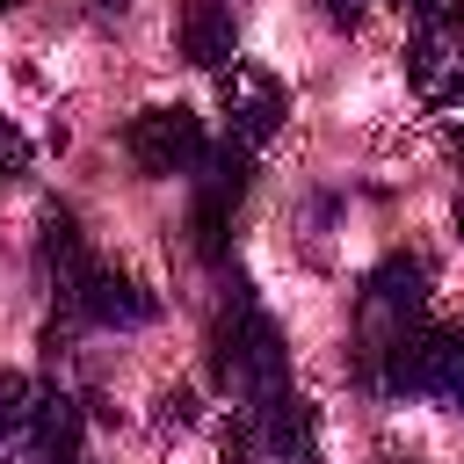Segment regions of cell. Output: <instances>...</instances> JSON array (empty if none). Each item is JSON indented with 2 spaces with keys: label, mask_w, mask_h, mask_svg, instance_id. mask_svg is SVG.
I'll return each mask as SVG.
<instances>
[{
  "label": "cell",
  "mask_w": 464,
  "mask_h": 464,
  "mask_svg": "<svg viewBox=\"0 0 464 464\" xmlns=\"http://www.w3.org/2000/svg\"><path fill=\"white\" fill-rule=\"evenodd\" d=\"M7 7H14V0H0V14H7Z\"/></svg>",
  "instance_id": "2e32d148"
},
{
  "label": "cell",
  "mask_w": 464,
  "mask_h": 464,
  "mask_svg": "<svg viewBox=\"0 0 464 464\" xmlns=\"http://www.w3.org/2000/svg\"><path fill=\"white\" fill-rule=\"evenodd\" d=\"M406 80H413V94H420L428 109H457V102H464V7L413 14Z\"/></svg>",
  "instance_id": "8992f818"
},
{
  "label": "cell",
  "mask_w": 464,
  "mask_h": 464,
  "mask_svg": "<svg viewBox=\"0 0 464 464\" xmlns=\"http://www.w3.org/2000/svg\"><path fill=\"white\" fill-rule=\"evenodd\" d=\"M457 232H464V203H457Z\"/></svg>",
  "instance_id": "9a60e30c"
},
{
  "label": "cell",
  "mask_w": 464,
  "mask_h": 464,
  "mask_svg": "<svg viewBox=\"0 0 464 464\" xmlns=\"http://www.w3.org/2000/svg\"><path fill=\"white\" fill-rule=\"evenodd\" d=\"M94 7H102V14H116V7H123V0H94Z\"/></svg>",
  "instance_id": "5bb4252c"
},
{
  "label": "cell",
  "mask_w": 464,
  "mask_h": 464,
  "mask_svg": "<svg viewBox=\"0 0 464 464\" xmlns=\"http://www.w3.org/2000/svg\"><path fill=\"white\" fill-rule=\"evenodd\" d=\"M210 377H218V392H225L232 406L268 399V392L290 384V348H283L276 319H268L246 290H232L225 312H218V326H210Z\"/></svg>",
  "instance_id": "6da1fadb"
},
{
  "label": "cell",
  "mask_w": 464,
  "mask_h": 464,
  "mask_svg": "<svg viewBox=\"0 0 464 464\" xmlns=\"http://www.w3.org/2000/svg\"><path fill=\"white\" fill-rule=\"evenodd\" d=\"M225 464H319V420L297 384L232 406V450Z\"/></svg>",
  "instance_id": "277c9868"
},
{
  "label": "cell",
  "mask_w": 464,
  "mask_h": 464,
  "mask_svg": "<svg viewBox=\"0 0 464 464\" xmlns=\"http://www.w3.org/2000/svg\"><path fill=\"white\" fill-rule=\"evenodd\" d=\"M428 312V261L420 254H392L384 268L362 276V297H355V348L362 362H377L406 326H420Z\"/></svg>",
  "instance_id": "5b68a950"
},
{
  "label": "cell",
  "mask_w": 464,
  "mask_h": 464,
  "mask_svg": "<svg viewBox=\"0 0 464 464\" xmlns=\"http://www.w3.org/2000/svg\"><path fill=\"white\" fill-rule=\"evenodd\" d=\"M0 174L14 181V174H29V145H22V130L14 123H0Z\"/></svg>",
  "instance_id": "8fae6325"
},
{
  "label": "cell",
  "mask_w": 464,
  "mask_h": 464,
  "mask_svg": "<svg viewBox=\"0 0 464 464\" xmlns=\"http://www.w3.org/2000/svg\"><path fill=\"white\" fill-rule=\"evenodd\" d=\"M0 464H80V406L22 370H0Z\"/></svg>",
  "instance_id": "7a4b0ae2"
},
{
  "label": "cell",
  "mask_w": 464,
  "mask_h": 464,
  "mask_svg": "<svg viewBox=\"0 0 464 464\" xmlns=\"http://www.w3.org/2000/svg\"><path fill=\"white\" fill-rule=\"evenodd\" d=\"M239 196H246V145L225 138L218 152L196 160V210H188V232H196V246L210 261H225V232H232Z\"/></svg>",
  "instance_id": "ba28073f"
},
{
  "label": "cell",
  "mask_w": 464,
  "mask_h": 464,
  "mask_svg": "<svg viewBox=\"0 0 464 464\" xmlns=\"http://www.w3.org/2000/svg\"><path fill=\"white\" fill-rule=\"evenodd\" d=\"M326 14H334V22H362V14H370V0H326Z\"/></svg>",
  "instance_id": "7c38bea8"
},
{
  "label": "cell",
  "mask_w": 464,
  "mask_h": 464,
  "mask_svg": "<svg viewBox=\"0 0 464 464\" xmlns=\"http://www.w3.org/2000/svg\"><path fill=\"white\" fill-rule=\"evenodd\" d=\"M370 384L392 392V399H435V406H464V326H406L377 362H370Z\"/></svg>",
  "instance_id": "3957f363"
},
{
  "label": "cell",
  "mask_w": 464,
  "mask_h": 464,
  "mask_svg": "<svg viewBox=\"0 0 464 464\" xmlns=\"http://www.w3.org/2000/svg\"><path fill=\"white\" fill-rule=\"evenodd\" d=\"M218 102H225V138L232 145H268L276 130H283V116H290V102H283V80L276 72H261V65H225V80H218Z\"/></svg>",
  "instance_id": "9c48e42d"
},
{
  "label": "cell",
  "mask_w": 464,
  "mask_h": 464,
  "mask_svg": "<svg viewBox=\"0 0 464 464\" xmlns=\"http://www.w3.org/2000/svg\"><path fill=\"white\" fill-rule=\"evenodd\" d=\"M457 152H464V130H457Z\"/></svg>",
  "instance_id": "e0dca14e"
},
{
  "label": "cell",
  "mask_w": 464,
  "mask_h": 464,
  "mask_svg": "<svg viewBox=\"0 0 464 464\" xmlns=\"http://www.w3.org/2000/svg\"><path fill=\"white\" fill-rule=\"evenodd\" d=\"M123 152H130V167H138V174H188L210 145H203L196 109L160 102V109H138V116L123 123Z\"/></svg>",
  "instance_id": "52a82bcc"
},
{
  "label": "cell",
  "mask_w": 464,
  "mask_h": 464,
  "mask_svg": "<svg viewBox=\"0 0 464 464\" xmlns=\"http://www.w3.org/2000/svg\"><path fill=\"white\" fill-rule=\"evenodd\" d=\"M174 44H181L188 65L225 72V65L239 58V14H232L225 0H188V7L174 14Z\"/></svg>",
  "instance_id": "30bf717a"
},
{
  "label": "cell",
  "mask_w": 464,
  "mask_h": 464,
  "mask_svg": "<svg viewBox=\"0 0 464 464\" xmlns=\"http://www.w3.org/2000/svg\"><path fill=\"white\" fill-rule=\"evenodd\" d=\"M399 7H413V14H435V7H464V0H399Z\"/></svg>",
  "instance_id": "4fadbf2b"
}]
</instances>
